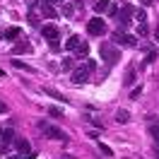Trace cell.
<instances>
[{"mask_svg":"<svg viewBox=\"0 0 159 159\" xmlns=\"http://www.w3.org/2000/svg\"><path fill=\"white\" fill-rule=\"evenodd\" d=\"M99 53H101V58L106 60L109 65H116L118 63V46L116 43H101V48H99Z\"/></svg>","mask_w":159,"mask_h":159,"instance_id":"obj_1","label":"cell"},{"mask_svg":"<svg viewBox=\"0 0 159 159\" xmlns=\"http://www.w3.org/2000/svg\"><path fill=\"white\" fill-rule=\"evenodd\" d=\"M87 31L94 34V36H101V34H106V22L101 20V17H92L87 22Z\"/></svg>","mask_w":159,"mask_h":159,"instance_id":"obj_2","label":"cell"},{"mask_svg":"<svg viewBox=\"0 0 159 159\" xmlns=\"http://www.w3.org/2000/svg\"><path fill=\"white\" fill-rule=\"evenodd\" d=\"M113 41H116V46H135L138 43L135 36H130V34H125V31H120V29L113 31Z\"/></svg>","mask_w":159,"mask_h":159,"instance_id":"obj_3","label":"cell"},{"mask_svg":"<svg viewBox=\"0 0 159 159\" xmlns=\"http://www.w3.org/2000/svg\"><path fill=\"white\" fill-rule=\"evenodd\" d=\"M94 10H97V15H104V12H106V15H116L118 7H116L111 0H97V2H94Z\"/></svg>","mask_w":159,"mask_h":159,"instance_id":"obj_4","label":"cell"},{"mask_svg":"<svg viewBox=\"0 0 159 159\" xmlns=\"http://www.w3.org/2000/svg\"><path fill=\"white\" fill-rule=\"evenodd\" d=\"M39 128H41V133H46V135H48V138H53V140H65V133H63V130H58V128H53V125H48L46 120H41Z\"/></svg>","mask_w":159,"mask_h":159,"instance_id":"obj_5","label":"cell"},{"mask_svg":"<svg viewBox=\"0 0 159 159\" xmlns=\"http://www.w3.org/2000/svg\"><path fill=\"white\" fill-rule=\"evenodd\" d=\"M130 12H133V7L130 5H125L120 12H116V17H118V27H120V31L123 29H128L130 27Z\"/></svg>","mask_w":159,"mask_h":159,"instance_id":"obj_6","label":"cell"},{"mask_svg":"<svg viewBox=\"0 0 159 159\" xmlns=\"http://www.w3.org/2000/svg\"><path fill=\"white\" fill-rule=\"evenodd\" d=\"M41 36L48 41H56V39H60V29L56 24H46V27H41Z\"/></svg>","mask_w":159,"mask_h":159,"instance_id":"obj_7","label":"cell"},{"mask_svg":"<svg viewBox=\"0 0 159 159\" xmlns=\"http://www.w3.org/2000/svg\"><path fill=\"white\" fill-rule=\"evenodd\" d=\"M87 75H89V70L82 65V68H77L72 72V82H75V84H82V82H87Z\"/></svg>","mask_w":159,"mask_h":159,"instance_id":"obj_8","label":"cell"},{"mask_svg":"<svg viewBox=\"0 0 159 159\" xmlns=\"http://www.w3.org/2000/svg\"><path fill=\"white\" fill-rule=\"evenodd\" d=\"M39 7H41V12H43V17H48V20H56V17H58V10H56L51 2H41Z\"/></svg>","mask_w":159,"mask_h":159,"instance_id":"obj_9","label":"cell"},{"mask_svg":"<svg viewBox=\"0 0 159 159\" xmlns=\"http://www.w3.org/2000/svg\"><path fill=\"white\" fill-rule=\"evenodd\" d=\"M80 43H82V39H80V36H70V39L65 41V48H68V51H77Z\"/></svg>","mask_w":159,"mask_h":159,"instance_id":"obj_10","label":"cell"},{"mask_svg":"<svg viewBox=\"0 0 159 159\" xmlns=\"http://www.w3.org/2000/svg\"><path fill=\"white\" fill-rule=\"evenodd\" d=\"M15 147L20 149V154H29V142L24 138H20V140H15Z\"/></svg>","mask_w":159,"mask_h":159,"instance_id":"obj_11","label":"cell"},{"mask_svg":"<svg viewBox=\"0 0 159 159\" xmlns=\"http://www.w3.org/2000/svg\"><path fill=\"white\" fill-rule=\"evenodd\" d=\"M20 34H22V31H20V27H10V29L5 31L2 36H5L7 41H15V39H20Z\"/></svg>","mask_w":159,"mask_h":159,"instance_id":"obj_12","label":"cell"},{"mask_svg":"<svg viewBox=\"0 0 159 159\" xmlns=\"http://www.w3.org/2000/svg\"><path fill=\"white\" fill-rule=\"evenodd\" d=\"M12 140H15V130H12V128H7L5 133H2V145H10Z\"/></svg>","mask_w":159,"mask_h":159,"instance_id":"obj_13","label":"cell"},{"mask_svg":"<svg viewBox=\"0 0 159 159\" xmlns=\"http://www.w3.org/2000/svg\"><path fill=\"white\" fill-rule=\"evenodd\" d=\"M29 51H31V46H29V43H17V46L12 48V53L17 56V53H29Z\"/></svg>","mask_w":159,"mask_h":159,"instance_id":"obj_14","label":"cell"},{"mask_svg":"<svg viewBox=\"0 0 159 159\" xmlns=\"http://www.w3.org/2000/svg\"><path fill=\"white\" fill-rule=\"evenodd\" d=\"M135 82V68H128L125 70V80H123V84H133Z\"/></svg>","mask_w":159,"mask_h":159,"instance_id":"obj_15","label":"cell"},{"mask_svg":"<svg viewBox=\"0 0 159 159\" xmlns=\"http://www.w3.org/2000/svg\"><path fill=\"white\" fill-rule=\"evenodd\" d=\"M116 120H118V123H128V111L118 109V111H116Z\"/></svg>","mask_w":159,"mask_h":159,"instance_id":"obj_16","label":"cell"},{"mask_svg":"<svg viewBox=\"0 0 159 159\" xmlns=\"http://www.w3.org/2000/svg\"><path fill=\"white\" fill-rule=\"evenodd\" d=\"M75 53H77V56H87V53H89V46H87V43L82 41V43H80V48L75 51Z\"/></svg>","mask_w":159,"mask_h":159,"instance_id":"obj_17","label":"cell"},{"mask_svg":"<svg viewBox=\"0 0 159 159\" xmlns=\"http://www.w3.org/2000/svg\"><path fill=\"white\" fill-rule=\"evenodd\" d=\"M147 22H142V24H138V34H140V36H147Z\"/></svg>","mask_w":159,"mask_h":159,"instance_id":"obj_18","label":"cell"},{"mask_svg":"<svg viewBox=\"0 0 159 159\" xmlns=\"http://www.w3.org/2000/svg\"><path fill=\"white\" fill-rule=\"evenodd\" d=\"M43 92H46L48 97H53V99H60V101H63V97H60V94H58V92H56V89H51V87H46V89H43Z\"/></svg>","mask_w":159,"mask_h":159,"instance_id":"obj_19","label":"cell"},{"mask_svg":"<svg viewBox=\"0 0 159 159\" xmlns=\"http://www.w3.org/2000/svg\"><path fill=\"white\" fill-rule=\"evenodd\" d=\"M99 149L106 154V157H111V154H113V152H111V147H109V145H104V142H99Z\"/></svg>","mask_w":159,"mask_h":159,"instance_id":"obj_20","label":"cell"},{"mask_svg":"<svg viewBox=\"0 0 159 159\" xmlns=\"http://www.w3.org/2000/svg\"><path fill=\"white\" fill-rule=\"evenodd\" d=\"M12 65H15V68H22V70H29V72H31V68H29V65H24L22 60H12Z\"/></svg>","mask_w":159,"mask_h":159,"instance_id":"obj_21","label":"cell"},{"mask_svg":"<svg viewBox=\"0 0 159 159\" xmlns=\"http://www.w3.org/2000/svg\"><path fill=\"white\" fill-rule=\"evenodd\" d=\"M48 113L53 116V118H60V116H63V113H60V109H56V106H51V109H48Z\"/></svg>","mask_w":159,"mask_h":159,"instance_id":"obj_22","label":"cell"},{"mask_svg":"<svg viewBox=\"0 0 159 159\" xmlns=\"http://www.w3.org/2000/svg\"><path fill=\"white\" fill-rule=\"evenodd\" d=\"M145 20H147V15H145V10H138V24H142Z\"/></svg>","mask_w":159,"mask_h":159,"instance_id":"obj_23","label":"cell"},{"mask_svg":"<svg viewBox=\"0 0 159 159\" xmlns=\"http://www.w3.org/2000/svg\"><path fill=\"white\" fill-rule=\"evenodd\" d=\"M63 68H65V70L72 68V58H63Z\"/></svg>","mask_w":159,"mask_h":159,"instance_id":"obj_24","label":"cell"},{"mask_svg":"<svg viewBox=\"0 0 159 159\" xmlns=\"http://www.w3.org/2000/svg\"><path fill=\"white\" fill-rule=\"evenodd\" d=\"M154 58H157V53H154V51H149V53H147V60H145V63H154Z\"/></svg>","mask_w":159,"mask_h":159,"instance_id":"obj_25","label":"cell"},{"mask_svg":"<svg viewBox=\"0 0 159 159\" xmlns=\"http://www.w3.org/2000/svg\"><path fill=\"white\" fill-rule=\"evenodd\" d=\"M84 68H87V70H89V72H92V70L97 68V63H94V60H87V63H84Z\"/></svg>","mask_w":159,"mask_h":159,"instance_id":"obj_26","label":"cell"},{"mask_svg":"<svg viewBox=\"0 0 159 159\" xmlns=\"http://www.w3.org/2000/svg\"><path fill=\"white\" fill-rule=\"evenodd\" d=\"M63 15H65V17H70V15H72V7H70V5H63Z\"/></svg>","mask_w":159,"mask_h":159,"instance_id":"obj_27","label":"cell"},{"mask_svg":"<svg viewBox=\"0 0 159 159\" xmlns=\"http://www.w3.org/2000/svg\"><path fill=\"white\" fill-rule=\"evenodd\" d=\"M140 2H142L145 7H149V5H154V0H140Z\"/></svg>","mask_w":159,"mask_h":159,"instance_id":"obj_28","label":"cell"},{"mask_svg":"<svg viewBox=\"0 0 159 159\" xmlns=\"http://www.w3.org/2000/svg\"><path fill=\"white\" fill-rule=\"evenodd\" d=\"M5 111H7V106H5L2 101H0V113H5Z\"/></svg>","mask_w":159,"mask_h":159,"instance_id":"obj_29","label":"cell"},{"mask_svg":"<svg viewBox=\"0 0 159 159\" xmlns=\"http://www.w3.org/2000/svg\"><path fill=\"white\" fill-rule=\"evenodd\" d=\"M154 157H157V159H159V145H157V149H154Z\"/></svg>","mask_w":159,"mask_h":159,"instance_id":"obj_30","label":"cell"},{"mask_svg":"<svg viewBox=\"0 0 159 159\" xmlns=\"http://www.w3.org/2000/svg\"><path fill=\"white\" fill-rule=\"evenodd\" d=\"M154 36H157V41H159V24H157V31H154Z\"/></svg>","mask_w":159,"mask_h":159,"instance_id":"obj_31","label":"cell"},{"mask_svg":"<svg viewBox=\"0 0 159 159\" xmlns=\"http://www.w3.org/2000/svg\"><path fill=\"white\" fill-rule=\"evenodd\" d=\"M2 133H5V130H2V128H0V142H2Z\"/></svg>","mask_w":159,"mask_h":159,"instance_id":"obj_32","label":"cell"},{"mask_svg":"<svg viewBox=\"0 0 159 159\" xmlns=\"http://www.w3.org/2000/svg\"><path fill=\"white\" fill-rule=\"evenodd\" d=\"M46 2H58V0H46Z\"/></svg>","mask_w":159,"mask_h":159,"instance_id":"obj_33","label":"cell"}]
</instances>
